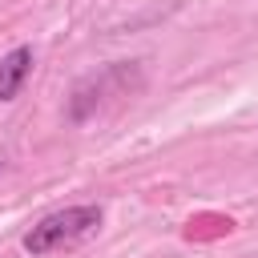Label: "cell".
<instances>
[{"instance_id":"obj_1","label":"cell","mask_w":258,"mask_h":258,"mask_svg":"<svg viewBox=\"0 0 258 258\" xmlns=\"http://www.w3.org/2000/svg\"><path fill=\"white\" fill-rule=\"evenodd\" d=\"M101 206H64L56 214H44L28 234H24V250L28 254H52L64 246H77L85 238H93L101 230Z\"/></svg>"},{"instance_id":"obj_2","label":"cell","mask_w":258,"mask_h":258,"mask_svg":"<svg viewBox=\"0 0 258 258\" xmlns=\"http://www.w3.org/2000/svg\"><path fill=\"white\" fill-rule=\"evenodd\" d=\"M28 73H32V48L20 44L0 60V101H12L20 93V85L28 81Z\"/></svg>"}]
</instances>
